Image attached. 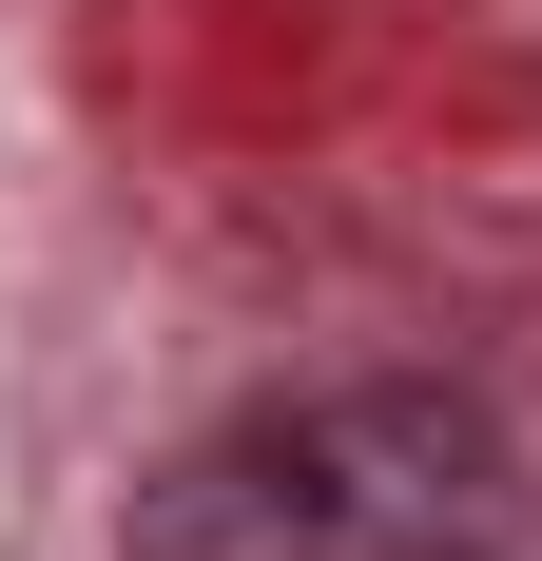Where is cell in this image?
Listing matches in <instances>:
<instances>
[{
    "mask_svg": "<svg viewBox=\"0 0 542 561\" xmlns=\"http://www.w3.org/2000/svg\"><path fill=\"white\" fill-rule=\"evenodd\" d=\"M116 561H523V446L465 388H310L194 446Z\"/></svg>",
    "mask_w": 542,
    "mask_h": 561,
    "instance_id": "obj_1",
    "label": "cell"
}]
</instances>
